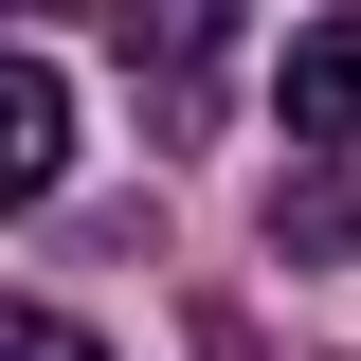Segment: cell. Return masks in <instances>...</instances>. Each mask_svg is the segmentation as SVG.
Returning a JSON list of instances; mask_svg holds the SVG:
<instances>
[{"label": "cell", "mask_w": 361, "mask_h": 361, "mask_svg": "<svg viewBox=\"0 0 361 361\" xmlns=\"http://www.w3.org/2000/svg\"><path fill=\"white\" fill-rule=\"evenodd\" d=\"M217 54H235V0H127V73H145V127H199L217 109Z\"/></svg>", "instance_id": "cell-1"}, {"label": "cell", "mask_w": 361, "mask_h": 361, "mask_svg": "<svg viewBox=\"0 0 361 361\" xmlns=\"http://www.w3.org/2000/svg\"><path fill=\"white\" fill-rule=\"evenodd\" d=\"M54 163H73V109H54V73L18 54V73H0V199H54Z\"/></svg>", "instance_id": "cell-2"}, {"label": "cell", "mask_w": 361, "mask_h": 361, "mask_svg": "<svg viewBox=\"0 0 361 361\" xmlns=\"http://www.w3.org/2000/svg\"><path fill=\"white\" fill-rule=\"evenodd\" d=\"M289 127H307V145H361V18L289 37Z\"/></svg>", "instance_id": "cell-3"}, {"label": "cell", "mask_w": 361, "mask_h": 361, "mask_svg": "<svg viewBox=\"0 0 361 361\" xmlns=\"http://www.w3.org/2000/svg\"><path fill=\"white\" fill-rule=\"evenodd\" d=\"M343 235H361V199H343V163H307L289 199H271V253H343Z\"/></svg>", "instance_id": "cell-4"}, {"label": "cell", "mask_w": 361, "mask_h": 361, "mask_svg": "<svg viewBox=\"0 0 361 361\" xmlns=\"http://www.w3.org/2000/svg\"><path fill=\"white\" fill-rule=\"evenodd\" d=\"M18 361H90V325H54V307H18Z\"/></svg>", "instance_id": "cell-5"}, {"label": "cell", "mask_w": 361, "mask_h": 361, "mask_svg": "<svg viewBox=\"0 0 361 361\" xmlns=\"http://www.w3.org/2000/svg\"><path fill=\"white\" fill-rule=\"evenodd\" d=\"M37 18H73V0H37Z\"/></svg>", "instance_id": "cell-6"}]
</instances>
